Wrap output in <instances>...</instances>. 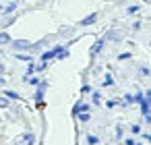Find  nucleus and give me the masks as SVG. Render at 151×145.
I'll use <instances>...</instances> for the list:
<instances>
[{
	"mask_svg": "<svg viewBox=\"0 0 151 145\" xmlns=\"http://www.w3.org/2000/svg\"><path fill=\"white\" fill-rule=\"evenodd\" d=\"M46 89H48V81H40V85L35 87V93H33V100H35V106H37V108H42V106H44Z\"/></svg>",
	"mask_w": 151,
	"mask_h": 145,
	"instance_id": "1",
	"label": "nucleus"
},
{
	"mask_svg": "<svg viewBox=\"0 0 151 145\" xmlns=\"http://www.w3.org/2000/svg\"><path fill=\"white\" fill-rule=\"evenodd\" d=\"M11 48H13L15 52H29L31 42H27V40H13V42H11Z\"/></svg>",
	"mask_w": 151,
	"mask_h": 145,
	"instance_id": "2",
	"label": "nucleus"
},
{
	"mask_svg": "<svg viewBox=\"0 0 151 145\" xmlns=\"http://www.w3.org/2000/svg\"><path fill=\"white\" fill-rule=\"evenodd\" d=\"M35 143V135L33 133H23L21 137H17L15 145H33Z\"/></svg>",
	"mask_w": 151,
	"mask_h": 145,
	"instance_id": "3",
	"label": "nucleus"
},
{
	"mask_svg": "<svg viewBox=\"0 0 151 145\" xmlns=\"http://www.w3.org/2000/svg\"><path fill=\"white\" fill-rule=\"evenodd\" d=\"M104 46H106V38H99V40H97V42L91 46V50H89V56H91V58H95V56H97V54L104 50Z\"/></svg>",
	"mask_w": 151,
	"mask_h": 145,
	"instance_id": "4",
	"label": "nucleus"
},
{
	"mask_svg": "<svg viewBox=\"0 0 151 145\" xmlns=\"http://www.w3.org/2000/svg\"><path fill=\"white\" fill-rule=\"evenodd\" d=\"M89 110H91L89 104H85V102H77V104L73 106V116L77 118V114H81V112H89Z\"/></svg>",
	"mask_w": 151,
	"mask_h": 145,
	"instance_id": "5",
	"label": "nucleus"
},
{
	"mask_svg": "<svg viewBox=\"0 0 151 145\" xmlns=\"http://www.w3.org/2000/svg\"><path fill=\"white\" fill-rule=\"evenodd\" d=\"M97 17H99L97 13H91V15H87V17L81 21V27H89V25H93V23L97 21Z\"/></svg>",
	"mask_w": 151,
	"mask_h": 145,
	"instance_id": "6",
	"label": "nucleus"
},
{
	"mask_svg": "<svg viewBox=\"0 0 151 145\" xmlns=\"http://www.w3.org/2000/svg\"><path fill=\"white\" fill-rule=\"evenodd\" d=\"M15 58L17 60H21V62H33L35 58H33V54H29V52H17L15 54Z\"/></svg>",
	"mask_w": 151,
	"mask_h": 145,
	"instance_id": "7",
	"label": "nucleus"
},
{
	"mask_svg": "<svg viewBox=\"0 0 151 145\" xmlns=\"http://www.w3.org/2000/svg\"><path fill=\"white\" fill-rule=\"evenodd\" d=\"M139 108H141V114H143V116H147V114H151V104H149L147 100H143V102H139Z\"/></svg>",
	"mask_w": 151,
	"mask_h": 145,
	"instance_id": "8",
	"label": "nucleus"
},
{
	"mask_svg": "<svg viewBox=\"0 0 151 145\" xmlns=\"http://www.w3.org/2000/svg\"><path fill=\"white\" fill-rule=\"evenodd\" d=\"M44 40H40V42H35V44H31V48H29V54H37V52H42V48H44Z\"/></svg>",
	"mask_w": 151,
	"mask_h": 145,
	"instance_id": "9",
	"label": "nucleus"
},
{
	"mask_svg": "<svg viewBox=\"0 0 151 145\" xmlns=\"http://www.w3.org/2000/svg\"><path fill=\"white\" fill-rule=\"evenodd\" d=\"M2 93H4V97H6V100H15V102H19V100H21V95H19L17 91H13V89H4Z\"/></svg>",
	"mask_w": 151,
	"mask_h": 145,
	"instance_id": "10",
	"label": "nucleus"
},
{
	"mask_svg": "<svg viewBox=\"0 0 151 145\" xmlns=\"http://www.w3.org/2000/svg\"><path fill=\"white\" fill-rule=\"evenodd\" d=\"M15 11H17V2H11V4H6L2 9V15H13Z\"/></svg>",
	"mask_w": 151,
	"mask_h": 145,
	"instance_id": "11",
	"label": "nucleus"
},
{
	"mask_svg": "<svg viewBox=\"0 0 151 145\" xmlns=\"http://www.w3.org/2000/svg\"><path fill=\"white\" fill-rule=\"evenodd\" d=\"M68 54H70V52H68V48H66V46H62V50L56 54V60H66V58H68Z\"/></svg>",
	"mask_w": 151,
	"mask_h": 145,
	"instance_id": "12",
	"label": "nucleus"
},
{
	"mask_svg": "<svg viewBox=\"0 0 151 145\" xmlns=\"http://www.w3.org/2000/svg\"><path fill=\"white\" fill-rule=\"evenodd\" d=\"M13 40H11V35L6 33V31H0V46H6V44H11Z\"/></svg>",
	"mask_w": 151,
	"mask_h": 145,
	"instance_id": "13",
	"label": "nucleus"
},
{
	"mask_svg": "<svg viewBox=\"0 0 151 145\" xmlns=\"http://www.w3.org/2000/svg\"><path fill=\"white\" fill-rule=\"evenodd\" d=\"M15 15H4V19H2V27H9V25H13L15 23Z\"/></svg>",
	"mask_w": 151,
	"mask_h": 145,
	"instance_id": "14",
	"label": "nucleus"
},
{
	"mask_svg": "<svg viewBox=\"0 0 151 145\" xmlns=\"http://www.w3.org/2000/svg\"><path fill=\"white\" fill-rule=\"evenodd\" d=\"M91 104H93V106H99V104H101V95H99L97 91L91 93Z\"/></svg>",
	"mask_w": 151,
	"mask_h": 145,
	"instance_id": "15",
	"label": "nucleus"
},
{
	"mask_svg": "<svg viewBox=\"0 0 151 145\" xmlns=\"http://www.w3.org/2000/svg\"><path fill=\"white\" fill-rule=\"evenodd\" d=\"M132 104H134L132 93H124V102H122V106H132Z\"/></svg>",
	"mask_w": 151,
	"mask_h": 145,
	"instance_id": "16",
	"label": "nucleus"
},
{
	"mask_svg": "<svg viewBox=\"0 0 151 145\" xmlns=\"http://www.w3.org/2000/svg\"><path fill=\"white\" fill-rule=\"evenodd\" d=\"M77 118H79V122H89V118H91V114L89 112H81V114H77Z\"/></svg>",
	"mask_w": 151,
	"mask_h": 145,
	"instance_id": "17",
	"label": "nucleus"
},
{
	"mask_svg": "<svg viewBox=\"0 0 151 145\" xmlns=\"http://www.w3.org/2000/svg\"><path fill=\"white\" fill-rule=\"evenodd\" d=\"M87 143H89V145H99V137L89 133V135H87Z\"/></svg>",
	"mask_w": 151,
	"mask_h": 145,
	"instance_id": "18",
	"label": "nucleus"
},
{
	"mask_svg": "<svg viewBox=\"0 0 151 145\" xmlns=\"http://www.w3.org/2000/svg\"><path fill=\"white\" fill-rule=\"evenodd\" d=\"M139 11H141V6H137V4H130V6L126 9V15H130V17H132V15H137Z\"/></svg>",
	"mask_w": 151,
	"mask_h": 145,
	"instance_id": "19",
	"label": "nucleus"
},
{
	"mask_svg": "<svg viewBox=\"0 0 151 145\" xmlns=\"http://www.w3.org/2000/svg\"><path fill=\"white\" fill-rule=\"evenodd\" d=\"M106 40H120V33L112 29V31H108V33H106Z\"/></svg>",
	"mask_w": 151,
	"mask_h": 145,
	"instance_id": "20",
	"label": "nucleus"
},
{
	"mask_svg": "<svg viewBox=\"0 0 151 145\" xmlns=\"http://www.w3.org/2000/svg\"><path fill=\"white\" fill-rule=\"evenodd\" d=\"M46 69H48V62H42V60H40V62L35 64V73H44Z\"/></svg>",
	"mask_w": 151,
	"mask_h": 145,
	"instance_id": "21",
	"label": "nucleus"
},
{
	"mask_svg": "<svg viewBox=\"0 0 151 145\" xmlns=\"http://www.w3.org/2000/svg\"><path fill=\"white\" fill-rule=\"evenodd\" d=\"M9 106H11L9 100H6L4 95H0V110H9Z\"/></svg>",
	"mask_w": 151,
	"mask_h": 145,
	"instance_id": "22",
	"label": "nucleus"
},
{
	"mask_svg": "<svg viewBox=\"0 0 151 145\" xmlns=\"http://www.w3.org/2000/svg\"><path fill=\"white\" fill-rule=\"evenodd\" d=\"M40 81H42V79H40V77H33V75L27 79V83H29V85H33V87H37V85H40Z\"/></svg>",
	"mask_w": 151,
	"mask_h": 145,
	"instance_id": "23",
	"label": "nucleus"
},
{
	"mask_svg": "<svg viewBox=\"0 0 151 145\" xmlns=\"http://www.w3.org/2000/svg\"><path fill=\"white\" fill-rule=\"evenodd\" d=\"M101 85H104V87H110V85H114V79H112V75H106V79L101 81Z\"/></svg>",
	"mask_w": 151,
	"mask_h": 145,
	"instance_id": "24",
	"label": "nucleus"
},
{
	"mask_svg": "<svg viewBox=\"0 0 151 145\" xmlns=\"http://www.w3.org/2000/svg\"><path fill=\"white\" fill-rule=\"evenodd\" d=\"M35 73V62H27V77H31Z\"/></svg>",
	"mask_w": 151,
	"mask_h": 145,
	"instance_id": "25",
	"label": "nucleus"
},
{
	"mask_svg": "<svg viewBox=\"0 0 151 145\" xmlns=\"http://www.w3.org/2000/svg\"><path fill=\"white\" fill-rule=\"evenodd\" d=\"M132 97H134V104H139V102H143V100H145V93H141V91H137V93H134Z\"/></svg>",
	"mask_w": 151,
	"mask_h": 145,
	"instance_id": "26",
	"label": "nucleus"
},
{
	"mask_svg": "<svg viewBox=\"0 0 151 145\" xmlns=\"http://www.w3.org/2000/svg\"><path fill=\"white\" fill-rule=\"evenodd\" d=\"M116 106H118L116 100H108V102H106V108H108V110H112V108H116Z\"/></svg>",
	"mask_w": 151,
	"mask_h": 145,
	"instance_id": "27",
	"label": "nucleus"
},
{
	"mask_svg": "<svg viewBox=\"0 0 151 145\" xmlns=\"http://www.w3.org/2000/svg\"><path fill=\"white\" fill-rule=\"evenodd\" d=\"M130 133L132 135H141V124H132L130 126Z\"/></svg>",
	"mask_w": 151,
	"mask_h": 145,
	"instance_id": "28",
	"label": "nucleus"
},
{
	"mask_svg": "<svg viewBox=\"0 0 151 145\" xmlns=\"http://www.w3.org/2000/svg\"><path fill=\"white\" fill-rule=\"evenodd\" d=\"M130 56H132L130 52H122V54H118V60H128Z\"/></svg>",
	"mask_w": 151,
	"mask_h": 145,
	"instance_id": "29",
	"label": "nucleus"
},
{
	"mask_svg": "<svg viewBox=\"0 0 151 145\" xmlns=\"http://www.w3.org/2000/svg\"><path fill=\"white\" fill-rule=\"evenodd\" d=\"M139 73H141L143 77H149V69H147V66H141V69H139Z\"/></svg>",
	"mask_w": 151,
	"mask_h": 145,
	"instance_id": "30",
	"label": "nucleus"
},
{
	"mask_svg": "<svg viewBox=\"0 0 151 145\" xmlns=\"http://www.w3.org/2000/svg\"><path fill=\"white\" fill-rule=\"evenodd\" d=\"M89 91H91V87H89V85H87V83H85V85H83V87H81V93H89Z\"/></svg>",
	"mask_w": 151,
	"mask_h": 145,
	"instance_id": "31",
	"label": "nucleus"
},
{
	"mask_svg": "<svg viewBox=\"0 0 151 145\" xmlns=\"http://www.w3.org/2000/svg\"><path fill=\"white\" fill-rule=\"evenodd\" d=\"M116 139H122V126H116Z\"/></svg>",
	"mask_w": 151,
	"mask_h": 145,
	"instance_id": "32",
	"label": "nucleus"
},
{
	"mask_svg": "<svg viewBox=\"0 0 151 145\" xmlns=\"http://www.w3.org/2000/svg\"><path fill=\"white\" fill-rule=\"evenodd\" d=\"M124 145H137V141H134V139H130V137H128V139H124Z\"/></svg>",
	"mask_w": 151,
	"mask_h": 145,
	"instance_id": "33",
	"label": "nucleus"
},
{
	"mask_svg": "<svg viewBox=\"0 0 151 145\" xmlns=\"http://www.w3.org/2000/svg\"><path fill=\"white\" fill-rule=\"evenodd\" d=\"M132 29H134V31H139V29H141V21H134V25H132Z\"/></svg>",
	"mask_w": 151,
	"mask_h": 145,
	"instance_id": "34",
	"label": "nucleus"
},
{
	"mask_svg": "<svg viewBox=\"0 0 151 145\" xmlns=\"http://www.w3.org/2000/svg\"><path fill=\"white\" fill-rule=\"evenodd\" d=\"M143 120H145V124H151V114H147V116H143Z\"/></svg>",
	"mask_w": 151,
	"mask_h": 145,
	"instance_id": "35",
	"label": "nucleus"
},
{
	"mask_svg": "<svg viewBox=\"0 0 151 145\" xmlns=\"http://www.w3.org/2000/svg\"><path fill=\"white\" fill-rule=\"evenodd\" d=\"M145 100L151 104V89H149V91H145Z\"/></svg>",
	"mask_w": 151,
	"mask_h": 145,
	"instance_id": "36",
	"label": "nucleus"
},
{
	"mask_svg": "<svg viewBox=\"0 0 151 145\" xmlns=\"http://www.w3.org/2000/svg\"><path fill=\"white\" fill-rule=\"evenodd\" d=\"M143 139H145V141H149V143H151V133H147V135H143Z\"/></svg>",
	"mask_w": 151,
	"mask_h": 145,
	"instance_id": "37",
	"label": "nucleus"
},
{
	"mask_svg": "<svg viewBox=\"0 0 151 145\" xmlns=\"http://www.w3.org/2000/svg\"><path fill=\"white\" fill-rule=\"evenodd\" d=\"M4 71H6V66H4L2 62H0V75H4Z\"/></svg>",
	"mask_w": 151,
	"mask_h": 145,
	"instance_id": "38",
	"label": "nucleus"
},
{
	"mask_svg": "<svg viewBox=\"0 0 151 145\" xmlns=\"http://www.w3.org/2000/svg\"><path fill=\"white\" fill-rule=\"evenodd\" d=\"M4 83H6V79H4V77H0V85H4Z\"/></svg>",
	"mask_w": 151,
	"mask_h": 145,
	"instance_id": "39",
	"label": "nucleus"
},
{
	"mask_svg": "<svg viewBox=\"0 0 151 145\" xmlns=\"http://www.w3.org/2000/svg\"><path fill=\"white\" fill-rule=\"evenodd\" d=\"M112 2H118V0H112Z\"/></svg>",
	"mask_w": 151,
	"mask_h": 145,
	"instance_id": "40",
	"label": "nucleus"
},
{
	"mask_svg": "<svg viewBox=\"0 0 151 145\" xmlns=\"http://www.w3.org/2000/svg\"><path fill=\"white\" fill-rule=\"evenodd\" d=\"M2 9H4V6H0V11H2Z\"/></svg>",
	"mask_w": 151,
	"mask_h": 145,
	"instance_id": "41",
	"label": "nucleus"
},
{
	"mask_svg": "<svg viewBox=\"0 0 151 145\" xmlns=\"http://www.w3.org/2000/svg\"><path fill=\"white\" fill-rule=\"evenodd\" d=\"M145 2H149V0H145Z\"/></svg>",
	"mask_w": 151,
	"mask_h": 145,
	"instance_id": "42",
	"label": "nucleus"
}]
</instances>
